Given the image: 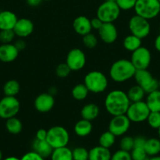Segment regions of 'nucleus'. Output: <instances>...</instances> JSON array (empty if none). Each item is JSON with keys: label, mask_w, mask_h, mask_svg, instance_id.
<instances>
[{"label": "nucleus", "mask_w": 160, "mask_h": 160, "mask_svg": "<svg viewBox=\"0 0 160 160\" xmlns=\"http://www.w3.org/2000/svg\"><path fill=\"white\" fill-rule=\"evenodd\" d=\"M130 104L126 92L119 89L108 92L104 99L105 109L112 117L125 114Z\"/></svg>", "instance_id": "obj_1"}, {"label": "nucleus", "mask_w": 160, "mask_h": 160, "mask_svg": "<svg viewBox=\"0 0 160 160\" xmlns=\"http://www.w3.org/2000/svg\"><path fill=\"white\" fill-rule=\"evenodd\" d=\"M136 68L130 59H120L111 64L109 70V76L116 83H124L133 78Z\"/></svg>", "instance_id": "obj_2"}, {"label": "nucleus", "mask_w": 160, "mask_h": 160, "mask_svg": "<svg viewBox=\"0 0 160 160\" xmlns=\"http://www.w3.org/2000/svg\"><path fill=\"white\" fill-rule=\"evenodd\" d=\"M83 83L89 92L93 94L102 93L108 87V78L104 73L99 70H92L86 73Z\"/></svg>", "instance_id": "obj_3"}, {"label": "nucleus", "mask_w": 160, "mask_h": 160, "mask_svg": "<svg viewBox=\"0 0 160 160\" xmlns=\"http://www.w3.org/2000/svg\"><path fill=\"white\" fill-rule=\"evenodd\" d=\"M133 9L135 14L150 20L160 13V2L158 0H137Z\"/></svg>", "instance_id": "obj_4"}, {"label": "nucleus", "mask_w": 160, "mask_h": 160, "mask_svg": "<svg viewBox=\"0 0 160 160\" xmlns=\"http://www.w3.org/2000/svg\"><path fill=\"white\" fill-rule=\"evenodd\" d=\"M70 140V135L66 128L61 126H53L47 131L46 142L54 148L67 146Z\"/></svg>", "instance_id": "obj_5"}, {"label": "nucleus", "mask_w": 160, "mask_h": 160, "mask_svg": "<svg viewBox=\"0 0 160 160\" xmlns=\"http://www.w3.org/2000/svg\"><path fill=\"white\" fill-rule=\"evenodd\" d=\"M120 13L121 9L115 2L104 1L97 8L96 17L104 23H114Z\"/></svg>", "instance_id": "obj_6"}, {"label": "nucleus", "mask_w": 160, "mask_h": 160, "mask_svg": "<svg viewBox=\"0 0 160 160\" xmlns=\"http://www.w3.org/2000/svg\"><path fill=\"white\" fill-rule=\"evenodd\" d=\"M133 78L136 81V84L141 86L146 94L159 89L158 79L154 78L152 73L147 69L136 70Z\"/></svg>", "instance_id": "obj_7"}, {"label": "nucleus", "mask_w": 160, "mask_h": 160, "mask_svg": "<svg viewBox=\"0 0 160 160\" xmlns=\"http://www.w3.org/2000/svg\"><path fill=\"white\" fill-rule=\"evenodd\" d=\"M128 28L130 34L140 38L141 39L147 38L151 32V24L149 20L136 14L130 17L128 23Z\"/></svg>", "instance_id": "obj_8"}, {"label": "nucleus", "mask_w": 160, "mask_h": 160, "mask_svg": "<svg viewBox=\"0 0 160 160\" xmlns=\"http://www.w3.org/2000/svg\"><path fill=\"white\" fill-rule=\"evenodd\" d=\"M150 109L147 107L145 101L130 102L125 115L131 123H142L147 120L150 113Z\"/></svg>", "instance_id": "obj_9"}, {"label": "nucleus", "mask_w": 160, "mask_h": 160, "mask_svg": "<svg viewBox=\"0 0 160 160\" xmlns=\"http://www.w3.org/2000/svg\"><path fill=\"white\" fill-rule=\"evenodd\" d=\"M20 102L16 97L5 95L0 100V118L7 120L16 117L20 111Z\"/></svg>", "instance_id": "obj_10"}, {"label": "nucleus", "mask_w": 160, "mask_h": 160, "mask_svg": "<svg viewBox=\"0 0 160 160\" xmlns=\"http://www.w3.org/2000/svg\"><path fill=\"white\" fill-rule=\"evenodd\" d=\"M130 60L136 70L147 69L152 62V53L147 48L141 46L132 52Z\"/></svg>", "instance_id": "obj_11"}, {"label": "nucleus", "mask_w": 160, "mask_h": 160, "mask_svg": "<svg viewBox=\"0 0 160 160\" xmlns=\"http://www.w3.org/2000/svg\"><path fill=\"white\" fill-rule=\"evenodd\" d=\"M131 121L125 114L114 116L108 123V131H111L116 137L123 136L129 131Z\"/></svg>", "instance_id": "obj_12"}, {"label": "nucleus", "mask_w": 160, "mask_h": 160, "mask_svg": "<svg viewBox=\"0 0 160 160\" xmlns=\"http://www.w3.org/2000/svg\"><path fill=\"white\" fill-rule=\"evenodd\" d=\"M65 62L70 67L72 71H78V70H81L86 66V54L80 48H72L67 53Z\"/></svg>", "instance_id": "obj_13"}, {"label": "nucleus", "mask_w": 160, "mask_h": 160, "mask_svg": "<svg viewBox=\"0 0 160 160\" xmlns=\"http://www.w3.org/2000/svg\"><path fill=\"white\" fill-rule=\"evenodd\" d=\"M97 31L100 40L108 45L115 42L119 36V31L114 23H104Z\"/></svg>", "instance_id": "obj_14"}, {"label": "nucleus", "mask_w": 160, "mask_h": 160, "mask_svg": "<svg viewBox=\"0 0 160 160\" xmlns=\"http://www.w3.org/2000/svg\"><path fill=\"white\" fill-rule=\"evenodd\" d=\"M55 105V99L50 93H41L35 98L34 106L36 110L42 113H46L52 110Z\"/></svg>", "instance_id": "obj_15"}, {"label": "nucleus", "mask_w": 160, "mask_h": 160, "mask_svg": "<svg viewBox=\"0 0 160 160\" xmlns=\"http://www.w3.org/2000/svg\"><path fill=\"white\" fill-rule=\"evenodd\" d=\"M13 30L16 36L20 38H24L32 34L34 31V23L30 19H18Z\"/></svg>", "instance_id": "obj_16"}, {"label": "nucleus", "mask_w": 160, "mask_h": 160, "mask_svg": "<svg viewBox=\"0 0 160 160\" xmlns=\"http://www.w3.org/2000/svg\"><path fill=\"white\" fill-rule=\"evenodd\" d=\"M19 52L14 44H2L0 45V61L3 62H13L18 57Z\"/></svg>", "instance_id": "obj_17"}, {"label": "nucleus", "mask_w": 160, "mask_h": 160, "mask_svg": "<svg viewBox=\"0 0 160 160\" xmlns=\"http://www.w3.org/2000/svg\"><path fill=\"white\" fill-rule=\"evenodd\" d=\"M74 31L76 34L80 36H84L89 34L93 30L91 26L90 19L88 18L86 16H78L72 23Z\"/></svg>", "instance_id": "obj_18"}, {"label": "nucleus", "mask_w": 160, "mask_h": 160, "mask_svg": "<svg viewBox=\"0 0 160 160\" xmlns=\"http://www.w3.org/2000/svg\"><path fill=\"white\" fill-rule=\"evenodd\" d=\"M17 18L13 12L9 10H3L0 12V31L1 30H13Z\"/></svg>", "instance_id": "obj_19"}, {"label": "nucleus", "mask_w": 160, "mask_h": 160, "mask_svg": "<svg viewBox=\"0 0 160 160\" xmlns=\"http://www.w3.org/2000/svg\"><path fill=\"white\" fill-rule=\"evenodd\" d=\"M93 131V124L91 121L82 118L75 123L74 131L78 137L85 138L91 134Z\"/></svg>", "instance_id": "obj_20"}, {"label": "nucleus", "mask_w": 160, "mask_h": 160, "mask_svg": "<svg viewBox=\"0 0 160 160\" xmlns=\"http://www.w3.org/2000/svg\"><path fill=\"white\" fill-rule=\"evenodd\" d=\"M80 113L83 119L93 121L98 117L100 114V108L96 103H87L82 108Z\"/></svg>", "instance_id": "obj_21"}, {"label": "nucleus", "mask_w": 160, "mask_h": 160, "mask_svg": "<svg viewBox=\"0 0 160 160\" xmlns=\"http://www.w3.org/2000/svg\"><path fill=\"white\" fill-rule=\"evenodd\" d=\"M32 148L33 151L40 155L44 159L51 156L52 152L53 150V148L50 146V145L46 142V140L40 141L37 140V139H35L34 142H33Z\"/></svg>", "instance_id": "obj_22"}, {"label": "nucleus", "mask_w": 160, "mask_h": 160, "mask_svg": "<svg viewBox=\"0 0 160 160\" xmlns=\"http://www.w3.org/2000/svg\"><path fill=\"white\" fill-rule=\"evenodd\" d=\"M111 153L109 148L98 145L89 151V160H110Z\"/></svg>", "instance_id": "obj_23"}, {"label": "nucleus", "mask_w": 160, "mask_h": 160, "mask_svg": "<svg viewBox=\"0 0 160 160\" xmlns=\"http://www.w3.org/2000/svg\"><path fill=\"white\" fill-rule=\"evenodd\" d=\"M145 102L151 112H160V90L147 94Z\"/></svg>", "instance_id": "obj_24"}, {"label": "nucleus", "mask_w": 160, "mask_h": 160, "mask_svg": "<svg viewBox=\"0 0 160 160\" xmlns=\"http://www.w3.org/2000/svg\"><path fill=\"white\" fill-rule=\"evenodd\" d=\"M141 40L142 39H141L140 38L130 34L125 36V38L123 39V41H122V45H123V48L126 51L133 52V51H135L138 48L142 46L141 45V44H142Z\"/></svg>", "instance_id": "obj_25"}, {"label": "nucleus", "mask_w": 160, "mask_h": 160, "mask_svg": "<svg viewBox=\"0 0 160 160\" xmlns=\"http://www.w3.org/2000/svg\"><path fill=\"white\" fill-rule=\"evenodd\" d=\"M144 148L147 156L150 157L158 156L160 153V139L155 138L146 139Z\"/></svg>", "instance_id": "obj_26"}, {"label": "nucleus", "mask_w": 160, "mask_h": 160, "mask_svg": "<svg viewBox=\"0 0 160 160\" xmlns=\"http://www.w3.org/2000/svg\"><path fill=\"white\" fill-rule=\"evenodd\" d=\"M126 95L130 102H135L143 101L146 93L141 86L136 84L134 85H132L128 89V91L126 92Z\"/></svg>", "instance_id": "obj_27"}, {"label": "nucleus", "mask_w": 160, "mask_h": 160, "mask_svg": "<svg viewBox=\"0 0 160 160\" xmlns=\"http://www.w3.org/2000/svg\"><path fill=\"white\" fill-rule=\"evenodd\" d=\"M51 160H73L72 150L67 146L54 148L50 156Z\"/></svg>", "instance_id": "obj_28"}, {"label": "nucleus", "mask_w": 160, "mask_h": 160, "mask_svg": "<svg viewBox=\"0 0 160 160\" xmlns=\"http://www.w3.org/2000/svg\"><path fill=\"white\" fill-rule=\"evenodd\" d=\"M89 90L85 85L84 83L77 84L73 87L72 90V96L77 101H83L89 95Z\"/></svg>", "instance_id": "obj_29"}, {"label": "nucleus", "mask_w": 160, "mask_h": 160, "mask_svg": "<svg viewBox=\"0 0 160 160\" xmlns=\"http://www.w3.org/2000/svg\"><path fill=\"white\" fill-rule=\"evenodd\" d=\"M6 120V128L8 132L12 134H18L21 132L23 124L18 118L14 117Z\"/></svg>", "instance_id": "obj_30"}, {"label": "nucleus", "mask_w": 160, "mask_h": 160, "mask_svg": "<svg viewBox=\"0 0 160 160\" xmlns=\"http://www.w3.org/2000/svg\"><path fill=\"white\" fill-rule=\"evenodd\" d=\"M20 90V84L16 80H9L3 86V92L6 96H14L18 95Z\"/></svg>", "instance_id": "obj_31"}, {"label": "nucleus", "mask_w": 160, "mask_h": 160, "mask_svg": "<svg viewBox=\"0 0 160 160\" xmlns=\"http://www.w3.org/2000/svg\"><path fill=\"white\" fill-rule=\"evenodd\" d=\"M115 138L116 136L108 130L100 134L99 138V145L110 149L115 143Z\"/></svg>", "instance_id": "obj_32"}, {"label": "nucleus", "mask_w": 160, "mask_h": 160, "mask_svg": "<svg viewBox=\"0 0 160 160\" xmlns=\"http://www.w3.org/2000/svg\"><path fill=\"white\" fill-rule=\"evenodd\" d=\"M83 43L86 48L93 49L97 47V44H98V38L95 34L90 32L83 36Z\"/></svg>", "instance_id": "obj_33"}, {"label": "nucleus", "mask_w": 160, "mask_h": 160, "mask_svg": "<svg viewBox=\"0 0 160 160\" xmlns=\"http://www.w3.org/2000/svg\"><path fill=\"white\" fill-rule=\"evenodd\" d=\"M134 146V138L131 136H123L119 142L120 149L126 152H131Z\"/></svg>", "instance_id": "obj_34"}, {"label": "nucleus", "mask_w": 160, "mask_h": 160, "mask_svg": "<svg viewBox=\"0 0 160 160\" xmlns=\"http://www.w3.org/2000/svg\"><path fill=\"white\" fill-rule=\"evenodd\" d=\"M146 121L150 128L157 130L160 127V112H150Z\"/></svg>", "instance_id": "obj_35"}, {"label": "nucleus", "mask_w": 160, "mask_h": 160, "mask_svg": "<svg viewBox=\"0 0 160 160\" xmlns=\"http://www.w3.org/2000/svg\"><path fill=\"white\" fill-rule=\"evenodd\" d=\"M73 160H89V151L83 147H76L72 150Z\"/></svg>", "instance_id": "obj_36"}, {"label": "nucleus", "mask_w": 160, "mask_h": 160, "mask_svg": "<svg viewBox=\"0 0 160 160\" xmlns=\"http://www.w3.org/2000/svg\"><path fill=\"white\" fill-rule=\"evenodd\" d=\"M132 160H147L148 156L146 153L144 147H133L130 152Z\"/></svg>", "instance_id": "obj_37"}, {"label": "nucleus", "mask_w": 160, "mask_h": 160, "mask_svg": "<svg viewBox=\"0 0 160 160\" xmlns=\"http://www.w3.org/2000/svg\"><path fill=\"white\" fill-rule=\"evenodd\" d=\"M16 37L13 30H1L0 31V42L2 44L12 43Z\"/></svg>", "instance_id": "obj_38"}, {"label": "nucleus", "mask_w": 160, "mask_h": 160, "mask_svg": "<svg viewBox=\"0 0 160 160\" xmlns=\"http://www.w3.org/2000/svg\"><path fill=\"white\" fill-rule=\"evenodd\" d=\"M71 72H72V70L66 62L60 63L59 65H57V67H56V70H55L56 75L60 78H67L70 75Z\"/></svg>", "instance_id": "obj_39"}, {"label": "nucleus", "mask_w": 160, "mask_h": 160, "mask_svg": "<svg viewBox=\"0 0 160 160\" xmlns=\"http://www.w3.org/2000/svg\"><path fill=\"white\" fill-rule=\"evenodd\" d=\"M137 0H116L115 2L120 8L121 10H130L134 8Z\"/></svg>", "instance_id": "obj_40"}, {"label": "nucleus", "mask_w": 160, "mask_h": 160, "mask_svg": "<svg viewBox=\"0 0 160 160\" xmlns=\"http://www.w3.org/2000/svg\"><path fill=\"white\" fill-rule=\"evenodd\" d=\"M110 160H132V158L130 152L119 149L113 154H111V157Z\"/></svg>", "instance_id": "obj_41"}, {"label": "nucleus", "mask_w": 160, "mask_h": 160, "mask_svg": "<svg viewBox=\"0 0 160 160\" xmlns=\"http://www.w3.org/2000/svg\"><path fill=\"white\" fill-rule=\"evenodd\" d=\"M20 160H45V159L42 157L40 155L36 153L35 152L31 151L24 155Z\"/></svg>", "instance_id": "obj_42"}, {"label": "nucleus", "mask_w": 160, "mask_h": 160, "mask_svg": "<svg viewBox=\"0 0 160 160\" xmlns=\"http://www.w3.org/2000/svg\"><path fill=\"white\" fill-rule=\"evenodd\" d=\"M90 23H91V26H92L93 29L98 31V30L101 28L102 25H103L104 22H102L101 20L98 18V17H93V19H91Z\"/></svg>", "instance_id": "obj_43"}, {"label": "nucleus", "mask_w": 160, "mask_h": 160, "mask_svg": "<svg viewBox=\"0 0 160 160\" xmlns=\"http://www.w3.org/2000/svg\"><path fill=\"white\" fill-rule=\"evenodd\" d=\"M47 137V131L45 129H39L36 131L35 139L40 141L46 140Z\"/></svg>", "instance_id": "obj_44"}, {"label": "nucleus", "mask_w": 160, "mask_h": 160, "mask_svg": "<svg viewBox=\"0 0 160 160\" xmlns=\"http://www.w3.org/2000/svg\"><path fill=\"white\" fill-rule=\"evenodd\" d=\"M146 138L143 136H136L134 138V146L133 147H144L146 142Z\"/></svg>", "instance_id": "obj_45"}, {"label": "nucleus", "mask_w": 160, "mask_h": 160, "mask_svg": "<svg viewBox=\"0 0 160 160\" xmlns=\"http://www.w3.org/2000/svg\"><path fill=\"white\" fill-rule=\"evenodd\" d=\"M13 44L16 46V48L19 50V52L22 51V50H24L26 48V43H25V42L22 38L17 40Z\"/></svg>", "instance_id": "obj_46"}, {"label": "nucleus", "mask_w": 160, "mask_h": 160, "mask_svg": "<svg viewBox=\"0 0 160 160\" xmlns=\"http://www.w3.org/2000/svg\"><path fill=\"white\" fill-rule=\"evenodd\" d=\"M42 0H26V3L31 7H36L42 3Z\"/></svg>", "instance_id": "obj_47"}, {"label": "nucleus", "mask_w": 160, "mask_h": 160, "mask_svg": "<svg viewBox=\"0 0 160 160\" xmlns=\"http://www.w3.org/2000/svg\"><path fill=\"white\" fill-rule=\"evenodd\" d=\"M154 47H155V50L160 52V33L157 35L155 38V42H154Z\"/></svg>", "instance_id": "obj_48"}, {"label": "nucleus", "mask_w": 160, "mask_h": 160, "mask_svg": "<svg viewBox=\"0 0 160 160\" xmlns=\"http://www.w3.org/2000/svg\"><path fill=\"white\" fill-rule=\"evenodd\" d=\"M147 160H160V156H151Z\"/></svg>", "instance_id": "obj_49"}, {"label": "nucleus", "mask_w": 160, "mask_h": 160, "mask_svg": "<svg viewBox=\"0 0 160 160\" xmlns=\"http://www.w3.org/2000/svg\"><path fill=\"white\" fill-rule=\"evenodd\" d=\"M3 160H20V159H18V158L15 157V156H9V157H6V159Z\"/></svg>", "instance_id": "obj_50"}, {"label": "nucleus", "mask_w": 160, "mask_h": 160, "mask_svg": "<svg viewBox=\"0 0 160 160\" xmlns=\"http://www.w3.org/2000/svg\"><path fill=\"white\" fill-rule=\"evenodd\" d=\"M157 131H158V138L160 139V127L157 129Z\"/></svg>", "instance_id": "obj_51"}, {"label": "nucleus", "mask_w": 160, "mask_h": 160, "mask_svg": "<svg viewBox=\"0 0 160 160\" xmlns=\"http://www.w3.org/2000/svg\"><path fill=\"white\" fill-rule=\"evenodd\" d=\"M0 160H3V153H2L1 150H0Z\"/></svg>", "instance_id": "obj_52"}, {"label": "nucleus", "mask_w": 160, "mask_h": 160, "mask_svg": "<svg viewBox=\"0 0 160 160\" xmlns=\"http://www.w3.org/2000/svg\"><path fill=\"white\" fill-rule=\"evenodd\" d=\"M158 86H159V90H160V78L158 79Z\"/></svg>", "instance_id": "obj_53"}, {"label": "nucleus", "mask_w": 160, "mask_h": 160, "mask_svg": "<svg viewBox=\"0 0 160 160\" xmlns=\"http://www.w3.org/2000/svg\"><path fill=\"white\" fill-rule=\"evenodd\" d=\"M104 1H112V2H115L116 0H104Z\"/></svg>", "instance_id": "obj_54"}, {"label": "nucleus", "mask_w": 160, "mask_h": 160, "mask_svg": "<svg viewBox=\"0 0 160 160\" xmlns=\"http://www.w3.org/2000/svg\"><path fill=\"white\" fill-rule=\"evenodd\" d=\"M42 1H46V2H48V1H51V0H42Z\"/></svg>", "instance_id": "obj_55"}, {"label": "nucleus", "mask_w": 160, "mask_h": 160, "mask_svg": "<svg viewBox=\"0 0 160 160\" xmlns=\"http://www.w3.org/2000/svg\"><path fill=\"white\" fill-rule=\"evenodd\" d=\"M158 1H159V2H160V0H158Z\"/></svg>", "instance_id": "obj_56"}]
</instances>
